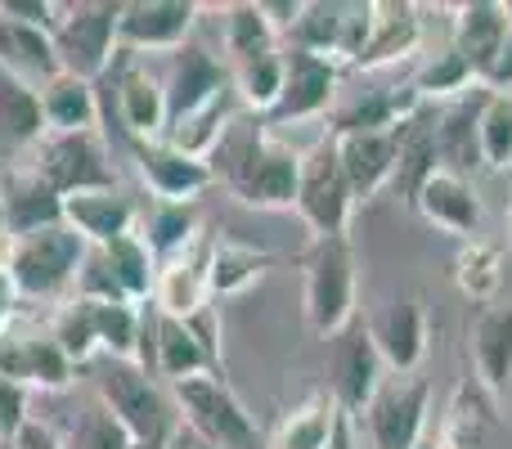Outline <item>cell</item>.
Listing matches in <instances>:
<instances>
[{
    "instance_id": "cell-35",
    "label": "cell",
    "mask_w": 512,
    "mask_h": 449,
    "mask_svg": "<svg viewBox=\"0 0 512 449\" xmlns=\"http://www.w3.org/2000/svg\"><path fill=\"white\" fill-rule=\"evenodd\" d=\"M99 252L113 265V279L122 283L126 297H131L135 306H144V301L153 297V283H158V256H153V247L131 229V234L113 238V243L99 247Z\"/></svg>"
},
{
    "instance_id": "cell-46",
    "label": "cell",
    "mask_w": 512,
    "mask_h": 449,
    "mask_svg": "<svg viewBox=\"0 0 512 449\" xmlns=\"http://www.w3.org/2000/svg\"><path fill=\"white\" fill-rule=\"evenodd\" d=\"M14 306H18V288H14V279H9V270H0V333H5L9 319H14Z\"/></svg>"
},
{
    "instance_id": "cell-11",
    "label": "cell",
    "mask_w": 512,
    "mask_h": 449,
    "mask_svg": "<svg viewBox=\"0 0 512 449\" xmlns=\"http://www.w3.org/2000/svg\"><path fill=\"white\" fill-rule=\"evenodd\" d=\"M432 387L427 378H387L364 405V432L373 449H427Z\"/></svg>"
},
{
    "instance_id": "cell-4",
    "label": "cell",
    "mask_w": 512,
    "mask_h": 449,
    "mask_svg": "<svg viewBox=\"0 0 512 449\" xmlns=\"http://www.w3.org/2000/svg\"><path fill=\"white\" fill-rule=\"evenodd\" d=\"M99 382V405L126 427L135 449H162L171 436V405L158 391L153 373H144L131 360H104L95 373Z\"/></svg>"
},
{
    "instance_id": "cell-34",
    "label": "cell",
    "mask_w": 512,
    "mask_h": 449,
    "mask_svg": "<svg viewBox=\"0 0 512 449\" xmlns=\"http://www.w3.org/2000/svg\"><path fill=\"white\" fill-rule=\"evenodd\" d=\"M270 265L274 256L261 252V247L239 243V238H216L212 261H207V288H212V297H234V292L252 288Z\"/></svg>"
},
{
    "instance_id": "cell-16",
    "label": "cell",
    "mask_w": 512,
    "mask_h": 449,
    "mask_svg": "<svg viewBox=\"0 0 512 449\" xmlns=\"http://www.w3.org/2000/svg\"><path fill=\"white\" fill-rule=\"evenodd\" d=\"M198 23L194 0H131L122 5L117 18V50L126 54H149V50H171L189 45V32Z\"/></svg>"
},
{
    "instance_id": "cell-38",
    "label": "cell",
    "mask_w": 512,
    "mask_h": 449,
    "mask_svg": "<svg viewBox=\"0 0 512 449\" xmlns=\"http://www.w3.org/2000/svg\"><path fill=\"white\" fill-rule=\"evenodd\" d=\"M234 72V95H239V104L248 108L256 117H270V108L279 104L283 95V45L270 54H256V59L239 63Z\"/></svg>"
},
{
    "instance_id": "cell-40",
    "label": "cell",
    "mask_w": 512,
    "mask_h": 449,
    "mask_svg": "<svg viewBox=\"0 0 512 449\" xmlns=\"http://www.w3.org/2000/svg\"><path fill=\"white\" fill-rule=\"evenodd\" d=\"M144 243L153 247V256H176L185 252L189 243L198 238V216H194V203H158L144 225Z\"/></svg>"
},
{
    "instance_id": "cell-41",
    "label": "cell",
    "mask_w": 512,
    "mask_h": 449,
    "mask_svg": "<svg viewBox=\"0 0 512 449\" xmlns=\"http://www.w3.org/2000/svg\"><path fill=\"white\" fill-rule=\"evenodd\" d=\"M68 449H135V441L126 436V427L117 423L104 405H90L86 414L72 423Z\"/></svg>"
},
{
    "instance_id": "cell-12",
    "label": "cell",
    "mask_w": 512,
    "mask_h": 449,
    "mask_svg": "<svg viewBox=\"0 0 512 449\" xmlns=\"http://www.w3.org/2000/svg\"><path fill=\"white\" fill-rule=\"evenodd\" d=\"M337 90H342V63L310 54L301 45H283V95L270 108L265 126H292L324 117L337 104Z\"/></svg>"
},
{
    "instance_id": "cell-28",
    "label": "cell",
    "mask_w": 512,
    "mask_h": 449,
    "mask_svg": "<svg viewBox=\"0 0 512 449\" xmlns=\"http://www.w3.org/2000/svg\"><path fill=\"white\" fill-rule=\"evenodd\" d=\"M45 135H50V126L41 113V90L0 68V153L32 149Z\"/></svg>"
},
{
    "instance_id": "cell-25",
    "label": "cell",
    "mask_w": 512,
    "mask_h": 449,
    "mask_svg": "<svg viewBox=\"0 0 512 449\" xmlns=\"http://www.w3.org/2000/svg\"><path fill=\"white\" fill-rule=\"evenodd\" d=\"M63 225L77 229L90 247H108L113 238L135 229V203H126L117 189H90V194L63 198Z\"/></svg>"
},
{
    "instance_id": "cell-36",
    "label": "cell",
    "mask_w": 512,
    "mask_h": 449,
    "mask_svg": "<svg viewBox=\"0 0 512 449\" xmlns=\"http://www.w3.org/2000/svg\"><path fill=\"white\" fill-rule=\"evenodd\" d=\"M270 50H279V32L270 27L261 0H243V5L225 9V54H230V68Z\"/></svg>"
},
{
    "instance_id": "cell-43",
    "label": "cell",
    "mask_w": 512,
    "mask_h": 449,
    "mask_svg": "<svg viewBox=\"0 0 512 449\" xmlns=\"http://www.w3.org/2000/svg\"><path fill=\"white\" fill-rule=\"evenodd\" d=\"M481 86L490 90V95H512V32L504 41V50L495 54V63L486 68V77H481Z\"/></svg>"
},
{
    "instance_id": "cell-8",
    "label": "cell",
    "mask_w": 512,
    "mask_h": 449,
    "mask_svg": "<svg viewBox=\"0 0 512 449\" xmlns=\"http://www.w3.org/2000/svg\"><path fill=\"white\" fill-rule=\"evenodd\" d=\"M104 81H113V99L95 90L99 117H117V126H122L135 144H149V140L167 135V90H162V77H153L135 54L117 50Z\"/></svg>"
},
{
    "instance_id": "cell-31",
    "label": "cell",
    "mask_w": 512,
    "mask_h": 449,
    "mask_svg": "<svg viewBox=\"0 0 512 449\" xmlns=\"http://www.w3.org/2000/svg\"><path fill=\"white\" fill-rule=\"evenodd\" d=\"M0 68L14 72L18 81H54L59 77V54H54V41L50 32H41V27H23L14 23V18H0Z\"/></svg>"
},
{
    "instance_id": "cell-47",
    "label": "cell",
    "mask_w": 512,
    "mask_h": 449,
    "mask_svg": "<svg viewBox=\"0 0 512 449\" xmlns=\"http://www.w3.org/2000/svg\"><path fill=\"white\" fill-rule=\"evenodd\" d=\"M324 449H355V418H351V414H337L333 436H328Z\"/></svg>"
},
{
    "instance_id": "cell-30",
    "label": "cell",
    "mask_w": 512,
    "mask_h": 449,
    "mask_svg": "<svg viewBox=\"0 0 512 449\" xmlns=\"http://www.w3.org/2000/svg\"><path fill=\"white\" fill-rule=\"evenodd\" d=\"M337 400L328 391H310L306 400H297L292 409H283L279 423L265 436V449H324L337 423Z\"/></svg>"
},
{
    "instance_id": "cell-10",
    "label": "cell",
    "mask_w": 512,
    "mask_h": 449,
    "mask_svg": "<svg viewBox=\"0 0 512 449\" xmlns=\"http://www.w3.org/2000/svg\"><path fill=\"white\" fill-rule=\"evenodd\" d=\"M355 194L342 176L333 135L319 140L310 153H301V185H297V216L315 238H337L351 229Z\"/></svg>"
},
{
    "instance_id": "cell-22",
    "label": "cell",
    "mask_w": 512,
    "mask_h": 449,
    "mask_svg": "<svg viewBox=\"0 0 512 449\" xmlns=\"http://www.w3.org/2000/svg\"><path fill=\"white\" fill-rule=\"evenodd\" d=\"M207 261H212V243L203 234L185 247V252L167 256V265L158 270L153 283V306L171 319H189L207 306L212 288H207Z\"/></svg>"
},
{
    "instance_id": "cell-13",
    "label": "cell",
    "mask_w": 512,
    "mask_h": 449,
    "mask_svg": "<svg viewBox=\"0 0 512 449\" xmlns=\"http://www.w3.org/2000/svg\"><path fill=\"white\" fill-rule=\"evenodd\" d=\"M382 382H387V369H382L378 346H373L364 319H355L337 337H328V387L324 391L337 400L342 414H351V418L364 414V405L378 396Z\"/></svg>"
},
{
    "instance_id": "cell-7",
    "label": "cell",
    "mask_w": 512,
    "mask_h": 449,
    "mask_svg": "<svg viewBox=\"0 0 512 449\" xmlns=\"http://www.w3.org/2000/svg\"><path fill=\"white\" fill-rule=\"evenodd\" d=\"M90 243L68 225H50L41 234L14 238L9 252V279L18 297H59L68 283H77V270L86 261Z\"/></svg>"
},
{
    "instance_id": "cell-18",
    "label": "cell",
    "mask_w": 512,
    "mask_h": 449,
    "mask_svg": "<svg viewBox=\"0 0 512 449\" xmlns=\"http://www.w3.org/2000/svg\"><path fill=\"white\" fill-rule=\"evenodd\" d=\"M234 86L230 63H216L203 45H180L171 54V72L162 77V90H167V126L180 122V117L198 113L203 104H212L221 90Z\"/></svg>"
},
{
    "instance_id": "cell-32",
    "label": "cell",
    "mask_w": 512,
    "mask_h": 449,
    "mask_svg": "<svg viewBox=\"0 0 512 449\" xmlns=\"http://www.w3.org/2000/svg\"><path fill=\"white\" fill-rule=\"evenodd\" d=\"M41 113H45L50 135L95 131V122H99L95 81H81V77H72V72H59L54 81L41 86Z\"/></svg>"
},
{
    "instance_id": "cell-1",
    "label": "cell",
    "mask_w": 512,
    "mask_h": 449,
    "mask_svg": "<svg viewBox=\"0 0 512 449\" xmlns=\"http://www.w3.org/2000/svg\"><path fill=\"white\" fill-rule=\"evenodd\" d=\"M207 162H212L216 176H225V185L239 194V203L261 207V212L297 207L301 153L292 144H283L265 126V117H239L221 135V144Z\"/></svg>"
},
{
    "instance_id": "cell-26",
    "label": "cell",
    "mask_w": 512,
    "mask_h": 449,
    "mask_svg": "<svg viewBox=\"0 0 512 449\" xmlns=\"http://www.w3.org/2000/svg\"><path fill=\"white\" fill-rule=\"evenodd\" d=\"M472 364H477L481 387L499 391L512 387V306H481L468 328Z\"/></svg>"
},
{
    "instance_id": "cell-3",
    "label": "cell",
    "mask_w": 512,
    "mask_h": 449,
    "mask_svg": "<svg viewBox=\"0 0 512 449\" xmlns=\"http://www.w3.org/2000/svg\"><path fill=\"white\" fill-rule=\"evenodd\" d=\"M301 301H306V324L315 337H337L346 324H355V247L351 234L310 238L301 256Z\"/></svg>"
},
{
    "instance_id": "cell-45",
    "label": "cell",
    "mask_w": 512,
    "mask_h": 449,
    "mask_svg": "<svg viewBox=\"0 0 512 449\" xmlns=\"http://www.w3.org/2000/svg\"><path fill=\"white\" fill-rule=\"evenodd\" d=\"M162 449H216L212 441H203V436L194 432V427H185V423H176L171 427V436H167V445Z\"/></svg>"
},
{
    "instance_id": "cell-29",
    "label": "cell",
    "mask_w": 512,
    "mask_h": 449,
    "mask_svg": "<svg viewBox=\"0 0 512 449\" xmlns=\"http://www.w3.org/2000/svg\"><path fill=\"white\" fill-rule=\"evenodd\" d=\"M50 225H63V198L41 180V171H18L5 185V229L9 238L41 234Z\"/></svg>"
},
{
    "instance_id": "cell-27",
    "label": "cell",
    "mask_w": 512,
    "mask_h": 449,
    "mask_svg": "<svg viewBox=\"0 0 512 449\" xmlns=\"http://www.w3.org/2000/svg\"><path fill=\"white\" fill-rule=\"evenodd\" d=\"M486 86L468 90L463 99H450V104H436V144H441V167L463 171L468 176L472 162H481L477 153V122H481V108H486Z\"/></svg>"
},
{
    "instance_id": "cell-23",
    "label": "cell",
    "mask_w": 512,
    "mask_h": 449,
    "mask_svg": "<svg viewBox=\"0 0 512 449\" xmlns=\"http://www.w3.org/2000/svg\"><path fill=\"white\" fill-rule=\"evenodd\" d=\"M0 378L18 382V387L63 391L72 382V360L59 351L54 337H14L5 328L0 333Z\"/></svg>"
},
{
    "instance_id": "cell-6",
    "label": "cell",
    "mask_w": 512,
    "mask_h": 449,
    "mask_svg": "<svg viewBox=\"0 0 512 449\" xmlns=\"http://www.w3.org/2000/svg\"><path fill=\"white\" fill-rule=\"evenodd\" d=\"M117 18L122 0H86V5H59L50 41L59 54V68L81 81H99L108 63L117 59Z\"/></svg>"
},
{
    "instance_id": "cell-33",
    "label": "cell",
    "mask_w": 512,
    "mask_h": 449,
    "mask_svg": "<svg viewBox=\"0 0 512 449\" xmlns=\"http://www.w3.org/2000/svg\"><path fill=\"white\" fill-rule=\"evenodd\" d=\"M504 279H508V256L495 238L459 243V256H454V283H459L463 297L477 301V306H499Z\"/></svg>"
},
{
    "instance_id": "cell-9",
    "label": "cell",
    "mask_w": 512,
    "mask_h": 449,
    "mask_svg": "<svg viewBox=\"0 0 512 449\" xmlns=\"http://www.w3.org/2000/svg\"><path fill=\"white\" fill-rule=\"evenodd\" d=\"M427 449H512V423L499 409V396L481 387L477 373L454 382Z\"/></svg>"
},
{
    "instance_id": "cell-15",
    "label": "cell",
    "mask_w": 512,
    "mask_h": 449,
    "mask_svg": "<svg viewBox=\"0 0 512 449\" xmlns=\"http://www.w3.org/2000/svg\"><path fill=\"white\" fill-rule=\"evenodd\" d=\"M369 337L378 346V360L391 378H414L427 360V342H432V328H427V310L418 297H396L382 310H373L369 319Z\"/></svg>"
},
{
    "instance_id": "cell-17",
    "label": "cell",
    "mask_w": 512,
    "mask_h": 449,
    "mask_svg": "<svg viewBox=\"0 0 512 449\" xmlns=\"http://www.w3.org/2000/svg\"><path fill=\"white\" fill-rule=\"evenodd\" d=\"M414 207L432 229L441 234L459 238V243H472L481 238V221H486V207H481V194L463 171H450V167H436L432 176L423 180V189L414 194Z\"/></svg>"
},
{
    "instance_id": "cell-48",
    "label": "cell",
    "mask_w": 512,
    "mask_h": 449,
    "mask_svg": "<svg viewBox=\"0 0 512 449\" xmlns=\"http://www.w3.org/2000/svg\"><path fill=\"white\" fill-rule=\"evenodd\" d=\"M0 234H9L5 229V189H0Z\"/></svg>"
},
{
    "instance_id": "cell-2",
    "label": "cell",
    "mask_w": 512,
    "mask_h": 449,
    "mask_svg": "<svg viewBox=\"0 0 512 449\" xmlns=\"http://www.w3.org/2000/svg\"><path fill=\"white\" fill-rule=\"evenodd\" d=\"M149 306V301H144ZM144 306L131 301H86L77 297L54 324V342L59 351L77 364H90V355L104 351L108 360H131L140 364L144 346Z\"/></svg>"
},
{
    "instance_id": "cell-39",
    "label": "cell",
    "mask_w": 512,
    "mask_h": 449,
    "mask_svg": "<svg viewBox=\"0 0 512 449\" xmlns=\"http://www.w3.org/2000/svg\"><path fill=\"white\" fill-rule=\"evenodd\" d=\"M477 153L490 171H512V95H486L477 122Z\"/></svg>"
},
{
    "instance_id": "cell-44",
    "label": "cell",
    "mask_w": 512,
    "mask_h": 449,
    "mask_svg": "<svg viewBox=\"0 0 512 449\" xmlns=\"http://www.w3.org/2000/svg\"><path fill=\"white\" fill-rule=\"evenodd\" d=\"M9 449H63L59 441H54V432L45 423H36V418H27L23 427H18V436L9 441Z\"/></svg>"
},
{
    "instance_id": "cell-37",
    "label": "cell",
    "mask_w": 512,
    "mask_h": 449,
    "mask_svg": "<svg viewBox=\"0 0 512 449\" xmlns=\"http://www.w3.org/2000/svg\"><path fill=\"white\" fill-rule=\"evenodd\" d=\"M409 86L423 95V104H441V99L450 104V99H463L468 90H477L481 81H477V72L468 68V59H463L454 45H445L436 59H427L423 68L414 72V81H409Z\"/></svg>"
},
{
    "instance_id": "cell-49",
    "label": "cell",
    "mask_w": 512,
    "mask_h": 449,
    "mask_svg": "<svg viewBox=\"0 0 512 449\" xmlns=\"http://www.w3.org/2000/svg\"><path fill=\"white\" fill-rule=\"evenodd\" d=\"M508 23H512V0H508Z\"/></svg>"
},
{
    "instance_id": "cell-24",
    "label": "cell",
    "mask_w": 512,
    "mask_h": 449,
    "mask_svg": "<svg viewBox=\"0 0 512 449\" xmlns=\"http://www.w3.org/2000/svg\"><path fill=\"white\" fill-rule=\"evenodd\" d=\"M508 32H512V23H508L504 0H468V5H454L450 45L468 59V68L477 72V81L486 77V68L495 63V54L504 50Z\"/></svg>"
},
{
    "instance_id": "cell-20",
    "label": "cell",
    "mask_w": 512,
    "mask_h": 449,
    "mask_svg": "<svg viewBox=\"0 0 512 449\" xmlns=\"http://www.w3.org/2000/svg\"><path fill=\"white\" fill-rule=\"evenodd\" d=\"M418 14H423V9L409 5V0H373L369 36H364L351 68L378 72V68H391V63L409 59V54L423 45V18Z\"/></svg>"
},
{
    "instance_id": "cell-50",
    "label": "cell",
    "mask_w": 512,
    "mask_h": 449,
    "mask_svg": "<svg viewBox=\"0 0 512 449\" xmlns=\"http://www.w3.org/2000/svg\"><path fill=\"white\" fill-rule=\"evenodd\" d=\"M508 225H512V203H508Z\"/></svg>"
},
{
    "instance_id": "cell-5",
    "label": "cell",
    "mask_w": 512,
    "mask_h": 449,
    "mask_svg": "<svg viewBox=\"0 0 512 449\" xmlns=\"http://www.w3.org/2000/svg\"><path fill=\"white\" fill-rule=\"evenodd\" d=\"M176 396L180 423L194 427L203 441H212L216 449H256L261 432H256L252 414L243 409V400L230 391L225 373H194L185 382H171Z\"/></svg>"
},
{
    "instance_id": "cell-14",
    "label": "cell",
    "mask_w": 512,
    "mask_h": 449,
    "mask_svg": "<svg viewBox=\"0 0 512 449\" xmlns=\"http://www.w3.org/2000/svg\"><path fill=\"white\" fill-rule=\"evenodd\" d=\"M36 171L59 198L90 194V189H113V167L99 144L95 131H72V135H45L36 144Z\"/></svg>"
},
{
    "instance_id": "cell-19",
    "label": "cell",
    "mask_w": 512,
    "mask_h": 449,
    "mask_svg": "<svg viewBox=\"0 0 512 449\" xmlns=\"http://www.w3.org/2000/svg\"><path fill=\"white\" fill-rule=\"evenodd\" d=\"M337 162L342 176L351 185L355 203L360 198H378L382 189L396 180V162H400V144H396V126L391 131H346L333 135Z\"/></svg>"
},
{
    "instance_id": "cell-42",
    "label": "cell",
    "mask_w": 512,
    "mask_h": 449,
    "mask_svg": "<svg viewBox=\"0 0 512 449\" xmlns=\"http://www.w3.org/2000/svg\"><path fill=\"white\" fill-rule=\"evenodd\" d=\"M23 423H27V387L0 378V436H5V441H14Z\"/></svg>"
},
{
    "instance_id": "cell-21",
    "label": "cell",
    "mask_w": 512,
    "mask_h": 449,
    "mask_svg": "<svg viewBox=\"0 0 512 449\" xmlns=\"http://www.w3.org/2000/svg\"><path fill=\"white\" fill-rule=\"evenodd\" d=\"M135 158H140V176L158 194V203H194L207 185H216L212 162L189 158V153L171 149L167 140L135 144Z\"/></svg>"
}]
</instances>
